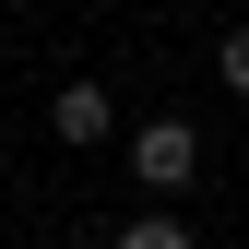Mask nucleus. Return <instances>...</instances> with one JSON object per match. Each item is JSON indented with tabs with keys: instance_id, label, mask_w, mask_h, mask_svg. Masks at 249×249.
I'll list each match as a JSON object with an SVG mask.
<instances>
[{
	"instance_id": "20e7f679",
	"label": "nucleus",
	"mask_w": 249,
	"mask_h": 249,
	"mask_svg": "<svg viewBox=\"0 0 249 249\" xmlns=\"http://www.w3.org/2000/svg\"><path fill=\"white\" fill-rule=\"evenodd\" d=\"M213 59H226V83L249 95V24H226V36H213Z\"/></svg>"
},
{
	"instance_id": "7ed1b4c3",
	"label": "nucleus",
	"mask_w": 249,
	"mask_h": 249,
	"mask_svg": "<svg viewBox=\"0 0 249 249\" xmlns=\"http://www.w3.org/2000/svg\"><path fill=\"white\" fill-rule=\"evenodd\" d=\"M119 249H190V226L178 213H142V226H119Z\"/></svg>"
},
{
	"instance_id": "f257e3e1",
	"label": "nucleus",
	"mask_w": 249,
	"mask_h": 249,
	"mask_svg": "<svg viewBox=\"0 0 249 249\" xmlns=\"http://www.w3.org/2000/svg\"><path fill=\"white\" fill-rule=\"evenodd\" d=\"M131 178H142V190H190V178H202V131H190V119H142V131H131Z\"/></svg>"
},
{
	"instance_id": "f03ea898",
	"label": "nucleus",
	"mask_w": 249,
	"mask_h": 249,
	"mask_svg": "<svg viewBox=\"0 0 249 249\" xmlns=\"http://www.w3.org/2000/svg\"><path fill=\"white\" fill-rule=\"evenodd\" d=\"M48 131H59V142H107V95H95V83H59Z\"/></svg>"
}]
</instances>
